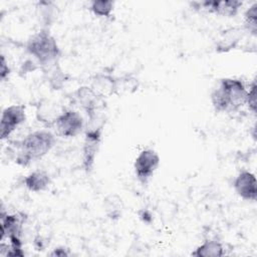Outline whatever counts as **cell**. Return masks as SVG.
<instances>
[{
  "instance_id": "obj_1",
  "label": "cell",
  "mask_w": 257,
  "mask_h": 257,
  "mask_svg": "<svg viewBox=\"0 0 257 257\" xmlns=\"http://www.w3.org/2000/svg\"><path fill=\"white\" fill-rule=\"evenodd\" d=\"M248 89L244 82L237 78L220 79L211 92V103L215 111L233 113L246 105Z\"/></svg>"
},
{
  "instance_id": "obj_2",
  "label": "cell",
  "mask_w": 257,
  "mask_h": 257,
  "mask_svg": "<svg viewBox=\"0 0 257 257\" xmlns=\"http://www.w3.org/2000/svg\"><path fill=\"white\" fill-rule=\"evenodd\" d=\"M55 143V136L50 131L39 130L32 132L15 143V163L21 167H27L46 156Z\"/></svg>"
},
{
  "instance_id": "obj_3",
  "label": "cell",
  "mask_w": 257,
  "mask_h": 257,
  "mask_svg": "<svg viewBox=\"0 0 257 257\" xmlns=\"http://www.w3.org/2000/svg\"><path fill=\"white\" fill-rule=\"evenodd\" d=\"M25 49L42 71L59 64L61 49L48 28H41L29 37Z\"/></svg>"
},
{
  "instance_id": "obj_4",
  "label": "cell",
  "mask_w": 257,
  "mask_h": 257,
  "mask_svg": "<svg viewBox=\"0 0 257 257\" xmlns=\"http://www.w3.org/2000/svg\"><path fill=\"white\" fill-rule=\"evenodd\" d=\"M102 130V125H85L81 150V166L86 174H89L93 170L95 159L100 148Z\"/></svg>"
},
{
  "instance_id": "obj_5",
  "label": "cell",
  "mask_w": 257,
  "mask_h": 257,
  "mask_svg": "<svg viewBox=\"0 0 257 257\" xmlns=\"http://www.w3.org/2000/svg\"><path fill=\"white\" fill-rule=\"evenodd\" d=\"M160 165V156L153 149H144L136 157L134 171L136 178L142 185H147Z\"/></svg>"
},
{
  "instance_id": "obj_6",
  "label": "cell",
  "mask_w": 257,
  "mask_h": 257,
  "mask_svg": "<svg viewBox=\"0 0 257 257\" xmlns=\"http://www.w3.org/2000/svg\"><path fill=\"white\" fill-rule=\"evenodd\" d=\"M57 134L65 139L75 138L85 128L82 115L73 109H63L54 122Z\"/></svg>"
},
{
  "instance_id": "obj_7",
  "label": "cell",
  "mask_w": 257,
  "mask_h": 257,
  "mask_svg": "<svg viewBox=\"0 0 257 257\" xmlns=\"http://www.w3.org/2000/svg\"><path fill=\"white\" fill-rule=\"evenodd\" d=\"M194 10L216 14L222 17H235L243 3L238 0H205L190 3Z\"/></svg>"
},
{
  "instance_id": "obj_8",
  "label": "cell",
  "mask_w": 257,
  "mask_h": 257,
  "mask_svg": "<svg viewBox=\"0 0 257 257\" xmlns=\"http://www.w3.org/2000/svg\"><path fill=\"white\" fill-rule=\"evenodd\" d=\"M102 98L88 85L80 86L73 92L74 102L84 111L87 119L100 115V108L103 104Z\"/></svg>"
},
{
  "instance_id": "obj_9",
  "label": "cell",
  "mask_w": 257,
  "mask_h": 257,
  "mask_svg": "<svg viewBox=\"0 0 257 257\" xmlns=\"http://www.w3.org/2000/svg\"><path fill=\"white\" fill-rule=\"evenodd\" d=\"M26 120L25 106L22 104H11L5 107L0 119V138L2 141L8 138Z\"/></svg>"
},
{
  "instance_id": "obj_10",
  "label": "cell",
  "mask_w": 257,
  "mask_h": 257,
  "mask_svg": "<svg viewBox=\"0 0 257 257\" xmlns=\"http://www.w3.org/2000/svg\"><path fill=\"white\" fill-rule=\"evenodd\" d=\"M233 188L242 200L248 202L257 200V182L253 173L247 170L239 172L233 181Z\"/></svg>"
},
{
  "instance_id": "obj_11",
  "label": "cell",
  "mask_w": 257,
  "mask_h": 257,
  "mask_svg": "<svg viewBox=\"0 0 257 257\" xmlns=\"http://www.w3.org/2000/svg\"><path fill=\"white\" fill-rule=\"evenodd\" d=\"M243 28L233 27L224 30L216 41L215 50L218 53H226L235 49L243 35Z\"/></svg>"
},
{
  "instance_id": "obj_12",
  "label": "cell",
  "mask_w": 257,
  "mask_h": 257,
  "mask_svg": "<svg viewBox=\"0 0 257 257\" xmlns=\"http://www.w3.org/2000/svg\"><path fill=\"white\" fill-rule=\"evenodd\" d=\"M23 184L28 191L32 193H41L49 188L51 178L46 171L35 170L25 176Z\"/></svg>"
},
{
  "instance_id": "obj_13",
  "label": "cell",
  "mask_w": 257,
  "mask_h": 257,
  "mask_svg": "<svg viewBox=\"0 0 257 257\" xmlns=\"http://www.w3.org/2000/svg\"><path fill=\"white\" fill-rule=\"evenodd\" d=\"M115 77L108 73H98L92 78L90 87L101 97L114 93Z\"/></svg>"
},
{
  "instance_id": "obj_14",
  "label": "cell",
  "mask_w": 257,
  "mask_h": 257,
  "mask_svg": "<svg viewBox=\"0 0 257 257\" xmlns=\"http://www.w3.org/2000/svg\"><path fill=\"white\" fill-rule=\"evenodd\" d=\"M195 257H221L225 255L223 244L217 239L205 240L191 253Z\"/></svg>"
},
{
  "instance_id": "obj_15",
  "label": "cell",
  "mask_w": 257,
  "mask_h": 257,
  "mask_svg": "<svg viewBox=\"0 0 257 257\" xmlns=\"http://www.w3.org/2000/svg\"><path fill=\"white\" fill-rule=\"evenodd\" d=\"M62 110H58L57 107L50 100L41 101L36 109V118L46 126L54 125L55 119L61 113Z\"/></svg>"
},
{
  "instance_id": "obj_16",
  "label": "cell",
  "mask_w": 257,
  "mask_h": 257,
  "mask_svg": "<svg viewBox=\"0 0 257 257\" xmlns=\"http://www.w3.org/2000/svg\"><path fill=\"white\" fill-rule=\"evenodd\" d=\"M139 87V82L133 75H123L120 77H115L114 81V93L115 95L131 94L135 92Z\"/></svg>"
},
{
  "instance_id": "obj_17",
  "label": "cell",
  "mask_w": 257,
  "mask_h": 257,
  "mask_svg": "<svg viewBox=\"0 0 257 257\" xmlns=\"http://www.w3.org/2000/svg\"><path fill=\"white\" fill-rule=\"evenodd\" d=\"M93 15L102 18H109L114 9V2L110 0H92L88 8Z\"/></svg>"
},
{
  "instance_id": "obj_18",
  "label": "cell",
  "mask_w": 257,
  "mask_h": 257,
  "mask_svg": "<svg viewBox=\"0 0 257 257\" xmlns=\"http://www.w3.org/2000/svg\"><path fill=\"white\" fill-rule=\"evenodd\" d=\"M243 29L254 37L257 35V2L250 5L244 12Z\"/></svg>"
},
{
  "instance_id": "obj_19",
  "label": "cell",
  "mask_w": 257,
  "mask_h": 257,
  "mask_svg": "<svg viewBox=\"0 0 257 257\" xmlns=\"http://www.w3.org/2000/svg\"><path fill=\"white\" fill-rule=\"evenodd\" d=\"M43 73L46 76V79L48 81V84L53 88V89H60V87L63 86L66 76L63 73L62 69L60 68L59 64L55 65L49 69H46L43 71Z\"/></svg>"
},
{
  "instance_id": "obj_20",
  "label": "cell",
  "mask_w": 257,
  "mask_h": 257,
  "mask_svg": "<svg viewBox=\"0 0 257 257\" xmlns=\"http://www.w3.org/2000/svg\"><path fill=\"white\" fill-rule=\"evenodd\" d=\"M121 200L116 196H110L105 200V213L111 220H117L121 216Z\"/></svg>"
},
{
  "instance_id": "obj_21",
  "label": "cell",
  "mask_w": 257,
  "mask_h": 257,
  "mask_svg": "<svg viewBox=\"0 0 257 257\" xmlns=\"http://www.w3.org/2000/svg\"><path fill=\"white\" fill-rule=\"evenodd\" d=\"M256 89H257V84H256V80L254 79L252 81V83L249 85V89L247 92V97H246V105L248 107V109L254 114L256 115Z\"/></svg>"
},
{
  "instance_id": "obj_22",
  "label": "cell",
  "mask_w": 257,
  "mask_h": 257,
  "mask_svg": "<svg viewBox=\"0 0 257 257\" xmlns=\"http://www.w3.org/2000/svg\"><path fill=\"white\" fill-rule=\"evenodd\" d=\"M10 67L8 65V62L5 58V56L2 54L1 55V64H0V78L2 81L6 80V78L9 76L10 74Z\"/></svg>"
},
{
  "instance_id": "obj_23",
  "label": "cell",
  "mask_w": 257,
  "mask_h": 257,
  "mask_svg": "<svg viewBox=\"0 0 257 257\" xmlns=\"http://www.w3.org/2000/svg\"><path fill=\"white\" fill-rule=\"evenodd\" d=\"M48 255L52 256V257H67V256H70L71 253L68 248H66L64 246H58V247L52 249V251Z\"/></svg>"
},
{
  "instance_id": "obj_24",
  "label": "cell",
  "mask_w": 257,
  "mask_h": 257,
  "mask_svg": "<svg viewBox=\"0 0 257 257\" xmlns=\"http://www.w3.org/2000/svg\"><path fill=\"white\" fill-rule=\"evenodd\" d=\"M139 216H140V219L145 223H150L152 221V214L147 210L141 211L139 213Z\"/></svg>"
}]
</instances>
